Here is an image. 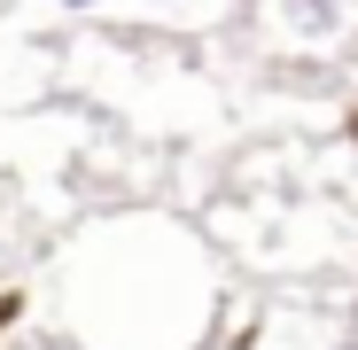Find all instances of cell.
I'll list each match as a JSON object with an SVG mask.
<instances>
[{
    "mask_svg": "<svg viewBox=\"0 0 358 350\" xmlns=\"http://www.w3.org/2000/svg\"><path fill=\"white\" fill-rule=\"evenodd\" d=\"M280 8H288V24L304 31V39H327L343 24V0H280Z\"/></svg>",
    "mask_w": 358,
    "mask_h": 350,
    "instance_id": "6da1fadb",
    "label": "cell"
},
{
    "mask_svg": "<svg viewBox=\"0 0 358 350\" xmlns=\"http://www.w3.org/2000/svg\"><path fill=\"white\" fill-rule=\"evenodd\" d=\"M327 350H358V335H350V342H327Z\"/></svg>",
    "mask_w": 358,
    "mask_h": 350,
    "instance_id": "7a4b0ae2",
    "label": "cell"
},
{
    "mask_svg": "<svg viewBox=\"0 0 358 350\" xmlns=\"http://www.w3.org/2000/svg\"><path fill=\"white\" fill-rule=\"evenodd\" d=\"M63 8H94V0H63Z\"/></svg>",
    "mask_w": 358,
    "mask_h": 350,
    "instance_id": "3957f363",
    "label": "cell"
}]
</instances>
